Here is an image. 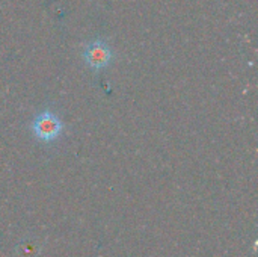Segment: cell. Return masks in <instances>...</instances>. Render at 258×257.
<instances>
[{
    "label": "cell",
    "mask_w": 258,
    "mask_h": 257,
    "mask_svg": "<svg viewBox=\"0 0 258 257\" xmlns=\"http://www.w3.org/2000/svg\"><path fill=\"white\" fill-rule=\"evenodd\" d=\"M112 58H113L112 47L103 38H97L91 41L83 50V61L86 67L92 70L94 73H98L104 70L106 67H109V64L112 62Z\"/></svg>",
    "instance_id": "7a4b0ae2"
},
{
    "label": "cell",
    "mask_w": 258,
    "mask_h": 257,
    "mask_svg": "<svg viewBox=\"0 0 258 257\" xmlns=\"http://www.w3.org/2000/svg\"><path fill=\"white\" fill-rule=\"evenodd\" d=\"M30 130L38 141L51 142L60 136L63 130V123L53 111L45 109L32 120Z\"/></svg>",
    "instance_id": "6da1fadb"
}]
</instances>
